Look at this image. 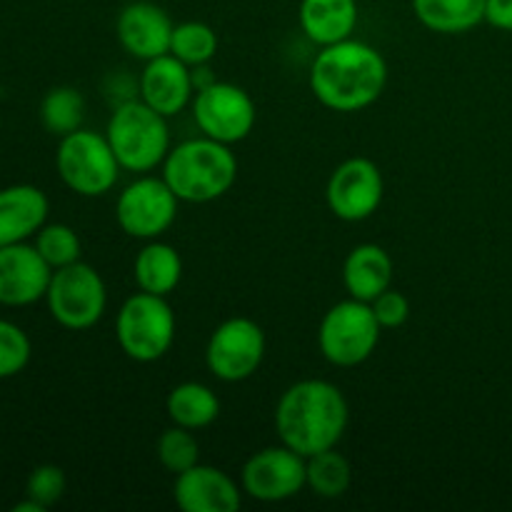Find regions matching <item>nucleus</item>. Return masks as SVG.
I'll list each match as a JSON object with an SVG mask.
<instances>
[{
    "label": "nucleus",
    "instance_id": "1",
    "mask_svg": "<svg viewBox=\"0 0 512 512\" xmlns=\"http://www.w3.org/2000/svg\"><path fill=\"white\" fill-rule=\"evenodd\" d=\"M388 63L378 48L363 40L325 45L310 65V90L320 105L335 113H358L383 95Z\"/></svg>",
    "mask_w": 512,
    "mask_h": 512
},
{
    "label": "nucleus",
    "instance_id": "2",
    "mask_svg": "<svg viewBox=\"0 0 512 512\" xmlns=\"http://www.w3.org/2000/svg\"><path fill=\"white\" fill-rule=\"evenodd\" d=\"M348 420L350 408L343 390L318 378L290 385L275 408V430L280 443L303 458L338 448Z\"/></svg>",
    "mask_w": 512,
    "mask_h": 512
},
{
    "label": "nucleus",
    "instance_id": "3",
    "mask_svg": "<svg viewBox=\"0 0 512 512\" xmlns=\"http://www.w3.org/2000/svg\"><path fill=\"white\" fill-rule=\"evenodd\" d=\"M163 180L180 203H213L223 198L238 178V158L230 145L200 135L170 148L163 160Z\"/></svg>",
    "mask_w": 512,
    "mask_h": 512
},
{
    "label": "nucleus",
    "instance_id": "4",
    "mask_svg": "<svg viewBox=\"0 0 512 512\" xmlns=\"http://www.w3.org/2000/svg\"><path fill=\"white\" fill-rule=\"evenodd\" d=\"M120 168L130 173H150L160 168L170 153L168 118L140 98L115 105L105 130Z\"/></svg>",
    "mask_w": 512,
    "mask_h": 512
},
{
    "label": "nucleus",
    "instance_id": "5",
    "mask_svg": "<svg viewBox=\"0 0 512 512\" xmlns=\"http://www.w3.org/2000/svg\"><path fill=\"white\" fill-rule=\"evenodd\" d=\"M115 338L120 350L135 363H155L175 340V313L163 295L135 293L118 310Z\"/></svg>",
    "mask_w": 512,
    "mask_h": 512
},
{
    "label": "nucleus",
    "instance_id": "6",
    "mask_svg": "<svg viewBox=\"0 0 512 512\" xmlns=\"http://www.w3.org/2000/svg\"><path fill=\"white\" fill-rule=\"evenodd\" d=\"M380 330L370 303L340 300L320 320L318 348L335 368H358L378 348Z\"/></svg>",
    "mask_w": 512,
    "mask_h": 512
},
{
    "label": "nucleus",
    "instance_id": "7",
    "mask_svg": "<svg viewBox=\"0 0 512 512\" xmlns=\"http://www.w3.org/2000/svg\"><path fill=\"white\" fill-rule=\"evenodd\" d=\"M55 168L60 180L83 198H100L110 193L123 170L108 138L83 128L60 138Z\"/></svg>",
    "mask_w": 512,
    "mask_h": 512
},
{
    "label": "nucleus",
    "instance_id": "8",
    "mask_svg": "<svg viewBox=\"0 0 512 512\" xmlns=\"http://www.w3.org/2000/svg\"><path fill=\"white\" fill-rule=\"evenodd\" d=\"M45 300L55 323L68 330H88L103 318L108 290L98 270L78 260L53 270Z\"/></svg>",
    "mask_w": 512,
    "mask_h": 512
},
{
    "label": "nucleus",
    "instance_id": "9",
    "mask_svg": "<svg viewBox=\"0 0 512 512\" xmlns=\"http://www.w3.org/2000/svg\"><path fill=\"white\" fill-rule=\"evenodd\" d=\"M265 333L255 320L228 318L213 330L205 345V365L223 383L253 378L265 360Z\"/></svg>",
    "mask_w": 512,
    "mask_h": 512
},
{
    "label": "nucleus",
    "instance_id": "10",
    "mask_svg": "<svg viewBox=\"0 0 512 512\" xmlns=\"http://www.w3.org/2000/svg\"><path fill=\"white\" fill-rule=\"evenodd\" d=\"M178 195L170 190L163 175H140L130 185H125L123 193L115 203V220L120 230L130 238L155 240L170 230V225L178 218Z\"/></svg>",
    "mask_w": 512,
    "mask_h": 512
},
{
    "label": "nucleus",
    "instance_id": "11",
    "mask_svg": "<svg viewBox=\"0 0 512 512\" xmlns=\"http://www.w3.org/2000/svg\"><path fill=\"white\" fill-rule=\"evenodd\" d=\"M193 118L203 135L225 145H235L253 133L258 110L248 90L235 83L215 80L195 93Z\"/></svg>",
    "mask_w": 512,
    "mask_h": 512
},
{
    "label": "nucleus",
    "instance_id": "12",
    "mask_svg": "<svg viewBox=\"0 0 512 512\" xmlns=\"http://www.w3.org/2000/svg\"><path fill=\"white\" fill-rule=\"evenodd\" d=\"M385 195V180L378 163L365 155L343 160L333 170L325 188V200L335 218L345 223H363L378 213Z\"/></svg>",
    "mask_w": 512,
    "mask_h": 512
},
{
    "label": "nucleus",
    "instance_id": "13",
    "mask_svg": "<svg viewBox=\"0 0 512 512\" xmlns=\"http://www.w3.org/2000/svg\"><path fill=\"white\" fill-rule=\"evenodd\" d=\"M240 488L260 503H283L308 488L305 458L288 445H270L250 455L240 473Z\"/></svg>",
    "mask_w": 512,
    "mask_h": 512
},
{
    "label": "nucleus",
    "instance_id": "14",
    "mask_svg": "<svg viewBox=\"0 0 512 512\" xmlns=\"http://www.w3.org/2000/svg\"><path fill=\"white\" fill-rule=\"evenodd\" d=\"M53 268L35 245L15 243L0 248V305L23 308L38 303L48 293Z\"/></svg>",
    "mask_w": 512,
    "mask_h": 512
},
{
    "label": "nucleus",
    "instance_id": "15",
    "mask_svg": "<svg viewBox=\"0 0 512 512\" xmlns=\"http://www.w3.org/2000/svg\"><path fill=\"white\" fill-rule=\"evenodd\" d=\"M175 23L160 5L150 0H133L118 13L115 33L125 53L133 58L148 60L170 53V38H173Z\"/></svg>",
    "mask_w": 512,
    "mask_h": 512
},
{
    "label": "nucleus",
    "instance_id": "16",
    "mask_svg": "<svg viewBox=\"0 0 512 512\" xmlns=\"http://www.w3.org/2000/svg\"><path fill=\"white\" fill-rule=\"evenodd\" d=\"M173 498L183 512H238L243 488L225 470L198 463L175 475Z\"/></svg>",
    "mask_w": 512,
    "mask_h": 512
},
{
    "label": "nucleus",
    "instance_id": "17",
    "mask_svg": "<svg viewBox=\"0 0 512 512\" xmlns=\"http://www.w3.org/2000/svg\"><path fill=\"white\" fill-rule=\"evenodd\" d=\"M138 95L143 103L158 110L165 118L183 113L185 105L193 100L195 83L193 70L173 53H165L145 63L138 80Z\"/></svg>",
    "mask_w": 512,
    "mask_h": 512
},
{
    "label": "nucleus",
    "instance_id": "18",
    "mask_svg": "<svg viewBox=\"0 0 512 512\" xmlns=\"http://www.w3.org/2000/svg\"><path fill=\"white\" fill-rule=\"evenodd\" d=\"M50 203L35 185H10L0 190V248L25 243L48 220Z\"/></svg>",
    "mask_w": 512,
    "mask_h": 512
},
{
    "label": "nucleus",
    "instance_id": "19",
    "mask_svg": "<svg viewBox=\"0 0 512 512\" xmlns=\"http://www.w3.org/2000/svg\"><path fill=\"white\" fill-rule=\"evenodd\" d=\"M393 258L375 243H363L348 253L343 263V285L350 298L373 303L393 285Z\"/></svg>",
    "mask_w": 512,
    "mask_h": 512
},
{
    "label": "nucleus",
    "instance_id": "20",
    "mask_svg": "<svg viewBox=\"0 0 512 512\" xmlns=\"http://www.w3.org/2000/svg\"><path fill=\"white\" fill-rule=\"evenodd\" d=\"M358 18V0H300V28L320 48L353 38Z\"/></svg>",
    "mask_w": 512,
    "mask_h": 512
},
{
    "label": "nucleus",
    "instance_id": "21",
    "mask_svg": "<svg viewBox=\"0 0 512 512\" xmlns=\"http://www.w3.org/2000/svg\"><path fill=\"white\" fill-rule=\"evenodd\" d=\"M133 275L138 290L168 298L183 278V258L170 243H163L158 238L148 240L135 255Z\"/></svg>",
    "mask_w": 512,
    "mask_h": 512
},
{
    "label": "nucleus",
    "instance_id": "22",
    "mask_svg": "<svg viewBox=\"0 0 512 512\" xmlns=\"http://www.w3.org/2000/svg\"><path fill=\"white\" fill-rule=\"evenodd\" d=\"M488 0H413V13L428 30L463 35L485 20Z\"/></svg>",
    "mask_w": 512,
    "mask_h": 512
},
{
    "label": "nucleus",
    "instance_id": "23",
    "mask_svg": "<svg viewBox=\"0 0 512 512\" xmlns=\"http://www.w3.org/2000/svg\"><path fill=\"white\" fill-rule=\"evenodd\" d=\"M165 410H168L170 423L198 433V430L208 428L218 420L220 398L213 388L190 380V383H180L170 390Z\"/></svg>",
    "mask_w": 512,
    "mask_h": 512
},
{
    "label": "nucleus",
    "instance_id": "24",
    "mask_svg": "<svg viewBox=\"0 0 512 512\" xmlns=\"http://www.w3.org/2000/svg\"><path fill=\"white\" fill-rule=\"evenodd\" d=\"M305 475H308V488L325 500H335L348 493L353 480L348 458L335 448L305 458Z\"/></svg>",
    "mask_w": 512,
    "mask_h": 512
},
{
    "label": "nucleus",
    "instance_id": "25",
    "mask_svg": "<svg viewBox=\"0 0 512 512\" xmlns=\"http://www.w3.org/2000/svg\"><path fill=\"white\" fill-rule=\"evenodd\" d=\"M83 113V95H80L78 88H70V85L53 88L40 103V120H43L45 130L58 135V138L75 133L83 125Z\"/></svg>",
    "mask_w": 512,
    "mask_h": 512
},
{
    "label": "nucleus",
    "instance_id": "26",
    "mask_svg": "<svg viewBox=\"0 0 512 512\" xmlns=\"http://www.w3.org/2000/svg\"><path fill=\"white\" fill-rule=\"evenodd\" d=\"M170 53L183 60L190 68L208 65L218 55V33L208 23L200 20H185L173 28L170 38Z\"/></svg>",
    "mask_w": 512,
    "mask_h": 512
},
{
    "label": "nucleus",
    "instance_id": "27",
    "mask_svg": "<svg viewBox=\"0 0 512 512\" xmlns=\"http://www.w3.org/2000/svg\"><path fill=\"white\" fill-rule=\"evenodd\" d=\"M155 455L168 473L180 475L190 470L200 463V443L195 438V430L170 425L168 430L160 433L158 443H155Z\"/></svg>",
    "mask_w": 512,
    "mask_h": 512
},
{
    "label": "nucleus",
    "instance_id": "28",
    "mask_svg": "<svg viewBox=\"0 0 512 512\" xmlns=\"http://www.w3.org/2000/svg\"><path fill=\"white\" fill-rule=\"evenodd\" d=\"M35 248L43 255L45 263L53 270L65 268L80 260V238L70 225L65 223H45L35 233Z\"/></svg>",
    "mask_w": 512,
    "mask_h": 512
},
{
    "label": "nucleus",
    "instance_id": "29",
    "mask_svg": "<svg viewBox=\"0 0 512 512\" xmlns=\"http://www.w3.org/2000/svg\"><path fill=\"white\" fill-rule=\"evenodd\" d=\"M30 353L33 348L25 330L10 320H0V380L23 373L30 363Z\"/></svg>",
    "mask_w": 512,
    "mask_h": 512
},
{
    "label": "nucleus",
    "instance_id": "30",
    "mask_svg": "<svg viewBox=\"0 0 512 512\" xmlns=\"http://www.w3.org/2000/svg\"><path fill=\"white\" fill-rule=\"evenodd\" d=\"M65 488H68V478H65L63 468L48 463V465H38V468L30 473L28 485H25V495L48 510L50 505H55L60 498H63Z\"/></svg>",
    "mask_w": 512,
    "mask_h": 512
},
{
    "label": "nucleus",
    "instance_id": "31",
    "mask_svg": "<svg viewBox=\"0 0 512 512\" xmlns=\"http://www.w3.org/2000/svg\"><path fill=\"white\" fill-rule=\"evenodd\" d=\"M370 308H373L375 318H378L380 328L383 330L403 328L410 318V300L395 288H388L385 293H380L378 298L370 303Z\"/></svg>",
    "mask_w": 512,
    "mask_h": 512
},
{
    "label": "nucleus",
    "instance_id": "32",
    "mask_svg": "<svg viewBox=\"0 0 512 512\" xmlns=\"http://www.w3.org/2000/svg\"><path fill=\"white\" fill-rule=\"evenodd\" d=\"M485 23L512 33V0H488L485 3Z\"/></svg>",
    "mask_w": 512,
    "mask_h": 512
},
{
    "label": "nucleus",
    "instance_id": "33",
    "mask_svg": "<svg viewBox=\"0 0 512 512\" xmlns=\"http://www.w3.org/2000/svg\"><path fill=\"white\" fill-rule=\"evenodd\" d=\"M43 510H45L43 505L35 503L33 498H28V495H25L23 503H18V505H15V508H13V512H43Z\"/></svg>",
    "mask_w": 512,
    "mask_h": 512
}]
</instances>
